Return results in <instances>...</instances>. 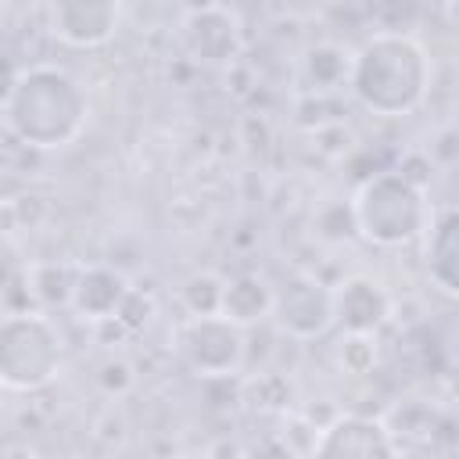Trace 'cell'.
<instances>
[{
    "label": "cell",
    "instance_id": "6da1fadb",
    "mask_svg": "<svg viewBox=\"0 0 459 459\" xmlns=\"http://www.w3.org/2000/svg\"><path fill=\"white\" fill-rule=\"evenodd\" d=\"M90 115L86 90L57 65H25L7 79L4 126L29 151H57L72 143Z\"/></svg>",
    "mask_w": 459,
    "mask_h": 459
},
{
    "label": "cell",
    "instance_id": "7a4b0ae2",
    "mask_svg": "<svg viewBox=\"0 0 459 459\" xmlns=\"http://www.w3.org/2000/svg\"><path fill=\"white\" fill-rule=\"evenodd\" d=\"M434 65L420 39L405 32H377L355 50L351 97L384 118L412 115L430 93Z\"/></svg>",
    "mask_w": 459,
    "mask_h": 459
},
{
    "label": "cell",
    "instance_id": "3957f363",
    "mask_svg": "<svg viewBox=\"0 0 459 459\" xmlns=\"http://www.w3.org/2000/svg\"><path fill=\"white\" fill-rule=\"evenodd\" d=\"M351 208L359 237L380 247L409 244L427 230V190H416L394 169L369 176L351 194Z\"/></svg>",
    "mask_w": 459,
    "mask_h": 459
},
{
    "label": "cell",
    "instance_id": "277c9868",
    "mask_svg": "<svg viewBox=\"0 0 459 459\" xmlns=\"http://www.w3.org/2000/svg\"><path fill=\"white\" fill-rule=\"evenodd\" d=\"M61 369V333L47 312L4 316L0 326V380L11 391H39Z\"/></svg>",
    "mask_w": 459,
    "mask_h": 459
},
{
    "label": "cell",
    "instance_id": "5b68a950",
    "mask_svg": "<svg viewBox=\"0 0 459 459\" xmlns=\"http://www.w3.org/2000/svg\"><path fill=\"white\" fill-rule=\"evenodd\" d=\"M176 351L194 377L226 380L244 369L247 337H244V326L230 323L226 316H204V319H186L179 326Z\"/></svg>",
    "mask_w": 459,
    "mask_h": 459
},
{
    "label": "cell",
    "instance_id": "8992f818",
    "mask_svg": "<svg viewBox=\"0 0 459 459\" xmlns=\"http://www.w3.org/2000/svg\"><path fill=\"white\" fill-rule=\"evenodd\" d=\"M276 326L294 341H316L333 323V287L316 280L312 273H290L273 298Z\"/></svg>",
    "mask_w": 459,
    "mask_h": 459
},
{
    "label": "cell",
    "instance_id": "52a82bcc",
    "mask_svg": "<svg viewBox=\"0 0 459 459\" xmlns=\"http://www.w3.org/2000/svg\"><path fill=\"white\" fill-rule=\"evenodd\" d=\"M179 39L194 61L233 68L240 57V18L219 4L186 7L179 18Z\"/></svg>",
    "mask_w": 459,
    "mask_h": 459
},
{
    "label": "cell",
    "instance_id": "ba28073f",
    "mask_svg": "<svg viewBox=\"0 0 459 459\" xmlns=\"http://www.w3.org/2000/svg\"><path fill=\"white\" fill-rule=\"evenodd\" d=\"M312 459H398V445L380 420L341 412L330 427L319 430Z\"/></svg>",
    "mask_w": 459,
    "mask_h": 459
},
{
    "label": "cell",
    "instance_id": "9c48e42d",
    "mask_svg": "<svg viewBox=\"0 0 459 459\" xmlns=\"http://www.w3.org/2000/svg\"><path fill=\"white\" fill-rule=\"evenodd\" d=\"M118 4L111 0H57L47 7V29L68 47L93 50L104 47L118 29Z\"/></svg>",
    "mask_w": 459,
    "mask_h": 459
},
{
    "label": "cell",
    "instance_id": "30bf717a",
    "mask_svg": "<svg viewBox=\"0 0 459 459\" xmlns=\"http://www.w3.org/2000/svg\"><path fill=\"white\" fill-rule=\"evenodd\" d=\"M391 294L380 280L355 273L333 287V323L341 333H377L391 319Z\"/></svg>",
    "mask_w": 459,
    "mask_h": 459
},
{
    "label": "cell",
    "instance_id": "8fae6325",
    "mask_svg": "<svg viewBox=\"0 0 459 459\" xmlns=\"http://www.w3.org/2000/svg\"><path fill=\"white\" fill-rule=\"evenodd\" d=\"M129 280L111 269V265H82L79 280H75V294H72V312L79 319H86L90 326L93 323H104V319H115L122 301L129 298Z\"/></svg>",
    "mask_w": 459,
    "mask_h": 459
},
{
    "label": "cell",
    "instance_id": "7c38bea8",
    "mask_svg": "<svg viewBox=\"0 0 459 459\" xmlns=\"http://www.w3.org/2000/svg\"><path fill=\"white\" fill-rule=\"evenodd\" d=\"M351 68H355V50L337 39H323L301 54L298 82H301L305 97H333L337 90H344L351 82Z\"/></svg>",
    "mask_w": 459,
    "mask_h": 459
},
{
    "label": "cell",
    "instance_id": "4fadbf2b",
    "mask_svg": "<svg viewBox=\"0 0 459 459\" xmlns=\"http://www.w3.org/2000/svg\"><path fill=\"white\" fill-rule=\"evenodd\" d=\"M427 273L437 290L459 298V208H448L427 230Z\"/></svg>",
    "mask_w": 459,
    "mask_h": 459
},
{
    "label": "cell",
    "instance_id": "5bb4252c",
    "mask_svg": "<svg viewBox=\"0 0 459 459\" xmlns=\"http://www.w3.org/2000/svg\"><path fill=\"white\" fill-rule=\"evenodd\" d=\"M273 298H276V287H269L265 276H255V273H240L233 280H226V298H222V316L237 326H255L262 323L265 316H273Z\"/></svg>",
    "mask_w": 459,
    "mask_h": 459
},
{
    "label": "cell",
    "instance_id": "9a60e30c",
    "mask_svg": "<svg viewBox=\"0 0 459 459\" xmlns=\"http://www.w3.org/2000/svg\"><path fill=\"white\" fill-rule=\"evenodd\" d=\"M240 398L255 409V412H273V416H290L294 402H298V387L287 373L280 369H262L255 377H247L240 384Z\"/></svg>",
    "mask_w": 459,
    "mask_h": 459
},
{
    "label": "cell",
    "instance_id": "2e32d148",
    "mask_svg": "<svg viewBox=\"0 0 459 459\" xmlns=\"http://www.w3.org/2000/svg\"><path fill=\"white\" fill-rule=\"evenodd\" d=\"M82 265H68V262H36L29 265V283H32V294H36V305L47 312V308H61L68 305L72 308V294H75V280H79Z\"/></svg>",
    "mask_w": 459,
    "mask_h": 459
},
{
    "label": "cell",
    "instance_id": "e0dca14e",
    "mask_svg": "<svg viewBox=\"0 0 459 459\" xmlns=\"http://www.w3.org/2000/svg\"><path fill=\"white\" fill-rule=\"evenodd\" d=\"M222 298H226V280L219 273H190L179 283V301L190 312V319L222 316Z\"/></svg>",
    "mask_w": 459,
    "mask_h": 459
},
{
    "label": "cell",
    "instance_id": "ac0fdd59",
    "mask_svg": "<svg viewBox=\"0 0 459 459\" xmlns=\"http://www.w3.org/2000/svg\"><path fill=\"white\" fill-rule=\"evenodd\" d=\"M337 362L351 377L369 373L377 366V337L373 333H341V341H337Z\"/></svg>",
    "mask_w": 459,
    "mask_h": 459
},
{
    "label": "cell",
    "instance_id": "d6986e66",
    "mask_svg": "<svg viewBox=\"0 0 459 459\" xmlns=\"http://www.w3.org/2000/svg\"><path fill=\"white\" fill-rule=\"evenodd\" d=\"M97 387L108 394V398H126L133 387H136V369L122 359V355H111L100 362L97 369Z\"/></svg>",
    "mask_w": 459,
    "mask_h": 459
},
{
    "label": "cell",
    "instance_id": "ffe728a7",
    "mask_svg": "<svg viewBox=\"0 0 459 459\" xmlns=\"http://www.w3.org/2000/svg\"><path fill=\"white\" fill-rule=\"evenodd\" d=\"M423 151L430 154L434 169H455L459 165V126L452 122V126L434 129V136H430V143Z\"/></svg>",
    "mask_w": 459,
    "mask_h": 459
},
{
    "label": "cell",
    "instance_id": "44dd1931",
    "mask_svg": "<svg viewBox=\"0 0 459 459\" xmlns=\"http://www.w3.org/2000/svg\"><path fill=\"white\" fill-rule=\"evenodd\" d=\"M151 316H154V298L151 294H143L140 287H133L129 290V298L122 301V308H118V323L129 330V333H136V330H143L147 323H151Z\"/></svg>",
    "mask_w": 459,
    "mask_h": 459
},
{
    "label": "cell",
    "instance_id": "7402d4cb",
    "mask_svg": "<svg viewBox=\"0 0 459 459\" xmlns=\"http://www.w3.org/2000/svg\"><path fill=\"white\" fill-rule=\"evenodd\" d=\"M240 459H301V452L276 430V434H262V437L247 441Z\"/></svg>",
    "mask_w": 459,
    "mask_h": 459
},
{
    "label": "cell",
    "instance_id": "603a6c76",
    "mask_svg": "<svg viewBox=\"0 0 459 459\" xmlns=\"http://www.w3.org/2000/svg\"><path fill=\"white\" fill-rule=\"evenodd\" d=\"M394 172H398L402 179H409L416 190H427V183H430V176H434V161H430L427 151H405Z\"/></svg>",
    "mask_w": 459,
    "mask_h": 459
},
{
    "label": "cell",
    "instance_id": "cb8c5ba5",
    "mask_svg": "<svg viewBox=\"0 0 459 459\" xmlns=\"http://www.w3.org/2000/svg\"><path fill=\"white\" fill-rule=\"evenodd\" d=\"M93 430H97V437H100L104 445H122V441H126V416L111 405V409H104V416L93 423Z\"/></svg>",
    "mask_w": 459,
    "mask_h": 459
},
{
    "label": "cell",
    "instance_id": "d4e9b609",
    "mask_svg": "<svg viewBox=\"0 0 459 459\" xmlns=\"http://www.w3.org/2000/svg\"><path fill=\"white\" fill-rule=\"evenodd\" d=\"M455 14H459V11H455Z\"/></svg>",
    "mask_w": 459,
    "mask_h": 459
}]
</instances>
